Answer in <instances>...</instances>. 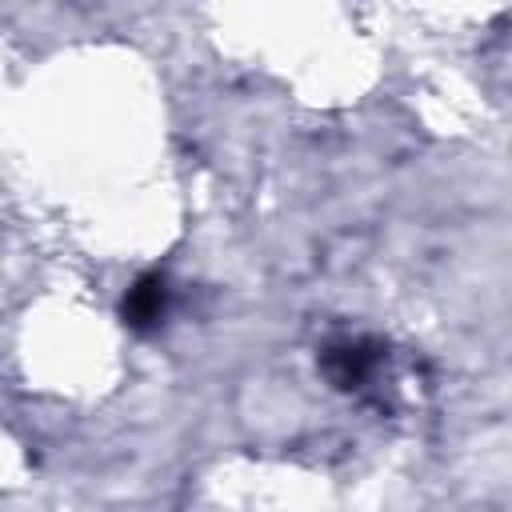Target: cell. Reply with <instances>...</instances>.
I'll return each instance as SVG.
<instances>
[{"instance_id":"cell-1","label":"cell","mask_w":512,"mask_h":512,"mask_svg":"<svg viewBox=\"0 0 512 512\" xmlns=\"http://www.w3.org/2000/svg\"><path fill=\"white\" fill-rule=\"evenodd\" d=\"M380 364H384V344L372 336H340V340L324 344V352H320V372L340 392L368 388Z\"/></svg>"},{"instance_id":"cell-2","label":"cell","mask_w":512,"mask_h":512,"mask_svg":"<svg viewBox=\"0 0 512 512\" xmlns=\"http://www.w3.org/2000/svg\"><path fill=\"white\" fill-rule=\"evenodd\" d=\"M168 304H172V288L160 272H144L120 300V316L132 332H152L164 324L168 316Z\"/></svg>"}]
</instances>
